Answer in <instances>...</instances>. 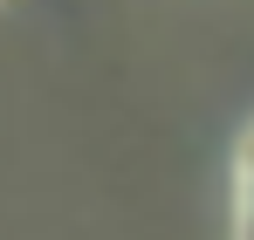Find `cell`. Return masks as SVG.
Masks as SVG:
<instances>
[{
  "label": "cell",
  "mask_w": 254,
  "mask_h": 240,
  "mask_svg": "<svg viewBox=\"0 0 254 240\" xmlns=\"http://www.w3.org/2000/svg\"><path fill=\"white\" fill-rule=\"evenodd\" d=\"M234 240H254V130L241 144V227H234Z\"/></svg>",
  "instance_id": "obj_1"
}]
</instances>
